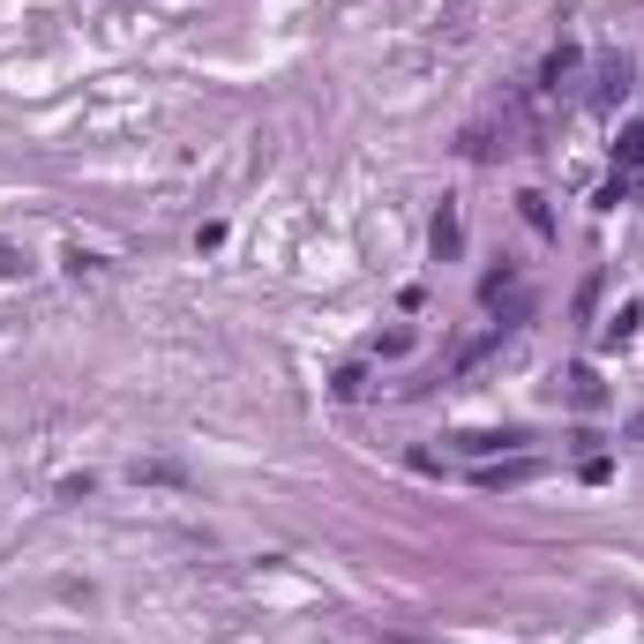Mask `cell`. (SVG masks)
<instances>
[{"label": "cell", "mask_w": 644, "mask_h": 644, "mask_svg": "<svg viewBox=\"0 0 644 644\" xmlns=\"http://www.w3.org/2000/svg\"><path fill=\"white\" fill-rule=\"evenodd\" d=\"M479 301L487 307H510V315H524V285H517V270H487V285H479Z\"/></svg>", "instance_id": "cell-1"}, {"label": "cell", "mask_w": 644, "mask_h": 644, "mask_svg": "<svg viewBox=\"0 0 644 644\" xmlns=\"http://www.w3.org/2000/svg\"><path fill=\"white\" fill-rule=\"evenodd\" d=\"M540 473V457H510V465H479V487H524Z\"/></svg>", "instance_id": "cell-2"}, {"label": "cell", "mask_w": 644, "mask_h": 644, "mask_svg": "<svg viewBox=\"0 0 644 644\" xmlns=\"http://www.w3.org/2000/svg\"><path fill=\"white\" fill-rule=\"evenodd\" d=\"M614 158H622L630 172H644V121H630V128H622V143H614Z\"/></svg>", "instance_id": "cell-3"}]
</instances>
